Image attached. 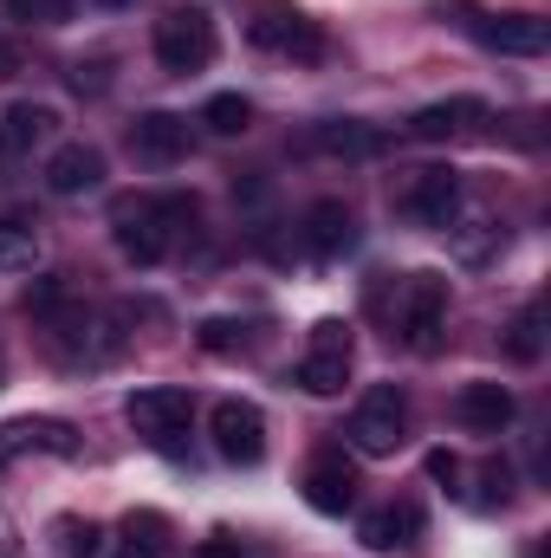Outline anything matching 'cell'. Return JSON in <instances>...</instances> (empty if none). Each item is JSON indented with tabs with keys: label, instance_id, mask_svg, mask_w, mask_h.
I'll return each instance as SVG.
<instances>
[{
	"label": "cell",
	"instance_id": "22",
	"mask_svg": "<svg viewBox=\"0 0 551 558\" xmlns=\"http://www.w3.org/2000/svg\"><path fill=\"white\" fill-rule=\"evenodd\" d=\"M162 553H169V520L162 513H124L118 558H162Z\"/></svg>",
	"mask_w": 551,
	"mask_h": 558
},
{
	"label": "cell",
	"instance_id": "25",
	"mask_svg": "<svg viewBox=\"0 0 551 558\" xmlns=\"http://www.w3.org/2000/svg\"><path fill=\"white\" fill-rule=\"evenodd\" d=\"M52 539H59V558H105V526L98 520H59Z\"/></svg>",
	"mask_w": 551,
	"mask_h": 558
},
{
	"label": "cell",
	"instance_id": "15",
	"mask_svg": "<svg viewBox=\"0 0 551 558\" xmlns=\"http://www.w3.org/2000/svg\"><path fill=\"white\" fill-rule=\"evenodd\" d=\"M98 182H105V156L91 143H59L52 149V162H46V189L52 195H85Z\"/></svg>",
	"mask_w": 551,
	"mask_h": 558
},
{
	"label": "cell",
	"instance_id": "31",
	"mask_svg": "<svg viewBox=\"0 0 551 558\" xmlns=\"http://www.w3.org/2000/svg\"><path fill=\"white\" fill-rule=\"evenodd\" d=\"M188 558H247V546H241V539H228V533H215V539H201Z\"/></svg>",
	"mask_w": 551,
	"mask_h": 558
},
{
	"label": "cell",
	"instance_id": "19",
	"mask_svg": "<svg viewBox=\"0 0 551 558\" xmlns=\"http://www.w3.org/2000/svg\"><path fill=\"white\" fill-rule=\"evenodd\" d=\"M305 143H311L318 156H377V149H383V137H377L370 124H357V118H331V124H318Z\"/></svg>",
	"mask_w": 551,
	"mask_h": 558
},
{
	"label": "cell",
	"instance_id": "7",
	"mask_svg": "<svg viewBox=\"0 0 551 558\" xmlns=\"http://www.w3.org/2000/svg\"><path fill=\"white\" fill-rule=\"evenodd\" d=\"M124 416H131V428L149 435L162 454H182V435H188L195 403H188V390H137V397L124 403Z\"/></svg>",
	"mask_w": 551,
	"mask_h": 558
},
{
	"label": "cell",
	"instance_id": "10",
	"mask_svg": "<svg viewBox=\"0 0 551 558\" xmlns=\"http://www.w3.org/2000/svg\"><path fill=\"white\" fill-rule=\"evenodd\" d=\"M20 454H78V435H72V422H59V416L0 422V468L20 461Z\"/></svg>",
	"mask_w": 551,
	"mask_h": 558
},
{
	"label": "cell",
	"instance_id": "8",
	"mask_svg": "<svg viewBox=\"0 0 551 558\" xmlns=\"http://www.w3.org/2000/svg\"><path fill=\"white\" fill-rule=\"evenodd\" d=\"M474 26V39L487 46V52H506V59H539L551 46V26L539 13H480V20H467Z\"/></svg>",
	"mask_w": 551,
	"mask_h": 558
},
{
	"label": "cell",
	"instance_id": "14",
	"mask_svg": "<svg viewBox=\"0 0 551 558\" xmlns=\"http://www.w3.org/2000/svg\"><path fill=\"white\" fill-rule=\"evenodd\" d=\"M298 234H305V247L318 254V260H331V254H344L351 241H357V215L344 208V202H311L305 208V221H298Z\"/></svg>",
	"mask_w": 551,
	"mask_h": 558
},
{
	"label": "cell",
	"instance_id": "21",
	"mask_svg": "<svg viewBox=\"0 0 551 558\" xmlns=\"http://www.w3.org/2000/svg\"><path fill=\"white\" fill-rule=\"evenodd\" d=\"M344 384H351V351H305V364H298L305 397H338Z\"/></svg>",
	"mask_w": 551,
	"mask_h": 558
},
{
	"label": "cell",
	"instance_id": "17",
	"mask_svg": "<svg viewBox=\"0 0 551 558\" xmlns=\"http://www.w3.org/2000/svg\"><path fill=\"white\" fill-rule=\"evenodd\" d=\"M415 533H421V507H415V500L377 507V513H364V526H357V539H364L370 553H403V546H415Z\"/></svg>",
	"mask_w": 551,
	"mask_h": 558
},
{
	"label": "cell",
	"instance_id": "32",
	"mask_svg": "<svg viewBox=\"0 0 551 558\" xmlns=\"http://www.w3.org/2000/svg\"><path fill=\"white\" fill-rule=\"evenodd\" d=\"M234 331H241V325H228V318H208V325H201V344H208V351H234Z\"/></svg>",
	"mask_w": 551,
	"mask_h": 558
},
{
	"label": "cell",
	"instance_id": "30",
	"mask_svg": "<svg viewBox=\"0 0 551 558\" xmlns=\"http://www.w3.org/2000/svg\"><path fill=\"white\" fill-rule=\"evenodd\" d=\"M480 481H487V494H480L487 507H500V500L513 494V468H506V461H487V474H480Z\"/></svg>",
	"mask_w": 551,
	"mask_h": 558
},
{
	"label": "cell",
	"instance_id": "2",
	"mask_svg": "<svg viewBox=\"0 0 551 558\" xmlns=\"http://www.w3.org/2000/svg\"><path fill=\"white\" fill-rule=\"evenodd\" d=\"M247 39L260 52H279V59H325V26L311 13H298L292 0H260L254 20H247Z\"/></svg>",
	"mask_w": 551,
	"mask_h": 558
},
{
	"label": "cell",
	"instance_id": "34",
	"mask_svg": "<svg viewBox=\"0 0 551 558\" xmlns=\"http://www.w3.org/2000/svg\"><path fill=\"white\" fill-rule=\"evenodd\" d=\"M13 72H20V52H13V39L0 33V78H13Z\"/></svg>",
	"mask_w": 551,
	"mask_h": 558
},
{
	"label": "cell",
	"instance_id": "27",
	"mask_svg": "<svg viewBox=\"0 0 551 558\" xmlns=\"http://www.w3.org/2000/svg\"><path fill=\"white\" fill-rule=\"evenodd\" d=\"M513 357H539V305H526L519 318H513Z\"/></svg>",
	"mask_w": 551,
	"mask_h": 558
},
{
	"label": "cell",
	"instance_id": "11",
	"mask_svg": "<svg viewBox=\"0 0 551 558\" xmlns=\"http://www.w3.org/2000/svg\"><path fill=\"white\" fill-rule=\"evenodd\" d=\"M188 143H195V131L175 111H149V118L131 124V149H137V162H149V169H175L188 156Z\"/></svg>",
	"mask_w": 551,
	"mask_h": 558
},
{
	"label": "cell",
	"instance_id": "35",
	"mask_svg": "<svg viewBox=\"0 0 551 558\" xmlns=\"http://www.w3.org/2000/svg\"><path fill=\"white\" fill-rule=\"evenodd\" d=\"M98 7H111V13H118V7H137V0H98Z\"/></svg>",
	"mask_w": 551,
	"mask_h": 558
},
{
	"label": "cell",
	"instance_id": "3",
	"mask_svg": "<svg viewBox=\"0 0 551 558\" xmlns=\"http://www.w3.org/2000/svg\"><path fill=\"white\" fill-rule=\"evenodd\" d=\"M448 325V279L441 274H409L396 286V338L409 351H434Z\"/></svg>",
	"mask_w": 551,
	"mask_h": 558
},
{
	"label": "cell",
	"instance_id": "5",
	"mask_svg": "<svg viewBox=\"0 0 551 558\" xmlns=\"http://www.w3.org/2000/svg\"><path fill=\"white\" fill-rule=\"evenodd\" d=\"M208 435H215V454L234 461V468H254L267 454V416L254 403H241V397H221L208 410Z\"/></svg>",
	"mask_w": 551,
	"mask_h": 558
},
{
	"label": "cell",
	"instance_id": "12",
	"mask_svg": "<svg viewBox=\"0 0 551 558\" xmlns=\"http://www.w3.org/2000/svg\"><path fill=\"white\" fill-rule=\"evenodd\" d=\"M357 487H364V481H357V468H351L338 448L305 468V500H311L318 513H351V507H357Z\"/></svg>",
	"mask_w": 551,
	"mask_h": 558
},
{
	"label": "cell",
	"instance_id": "13",
	"mask_svg": "<svg viewBox=\"0 0 551 558\" xmlns=\"http://www.w3.org/2000/svg\"><path fill=\"white\" fill-rule=\"evenodd\" d=\"M487 124V105L480 98H441V105H421L409 118V137L415 143H448V137H467Z\"/></svg>",
	"mask_w": 551,
	"mask_h": 558
},
{
	"label": "cell",
	"instance_id": "33",
	"mask_svg": "<svg viewBox=\"0 0 551 558\" xmlns=\"http://www.w3.org/2000/svg\"><path fill=\"white\" fill-rule=\"evenodd\" d=\"M428 474H434V481H448V487H454V481H461V461H454V454H448V448H434V454H428Z\"/></svg>",
	"mask_w": 551,
	"mask_h": 558
},
{
	"label": "cell",
	"instance_id": "26",
	"mask_svg": "<svg viewBox=\"0 0 551 558\" xmlns=\"http://www.w3.org/2000/svg\"><path fill=\"white\" fill-rule=\"evenodd\" d=\"M7 13L26 20V26H65L72 20V0H7Z\"/></svg>",
	"mask_w": 551,
	"mask_h": 558
},
{
	"label": "cell",
	"instance_id": "29",
	"mask_svg": "<svg viewBox=\"0 0 551 558\" xmlns=\"http://www.w3.org/2000/svg\"><path fill=\"white\" fill-rule=\"evenodd\" d=\"M311 351H351V325H338V318L311 325Z\"/></svg>",
	"mask_w": 551,
	"mask_h": 558
},
{
	"label": "cell",
	"instance_id": "23",
	"mask_svg": "<svg viewBox=\"0 0 551 558\" xmlns=\"http://www.w3.org/2000/svg\"><path fill=\"white\" fill-rule=\"evenodd\" d=\"M33 260H39L33 221H0V274H33Z\"/></svg>",
	"mask_w": 551,
	"mask_h": 558
},
{
	"label": "cell",
	"instance_id": "6",
	"mask_svg": "<svg viewBox=\"0 0 551 558\" xmlns=\"http://www.w3.org/2000/svg\"><path fill=\"white\" fill-rule=\"evenodd\" d=\"M396 215H409L415 228H448L461 215V175L454 169H409V182L396 189Z\"/></svg>",
	"mask_w": 551,
	"mask_h": 558
},
{
	"label": "cell",
	"instance_id": "4",
	"mask_svg": "<svg viewBox=\"0 0 551 558\" xmlns=\"http://www.w3.org/2000/svg\"><path fill=\"white\" fill-rule=\"evenodd\" d=\"M403 441H409V397L396 384H377L351 416V448L357 454H396Z\"/></svg>",
	"mask_w": 551,
	"mask_h": 558
},
{
	"label": "cell",
	"instance_id": "28",
	"mask_svg": "<svg viewBox=\"0 0 551 558\" xmlns=\"http://www.w3.org/2000/svg\"><path fill=\"white\" fill-rule=\"evenodd\" d=\"M72 85H78V92H105V85H111V59H91V65L78 59V65H72Z\"/></svg>",
	"mask_w": 551,
	"mask_h": 558
},
{
	"label": "cell",
	"instance_id": "18",
	"mask_svg": "<svg viewBox=\"0 0 551 558\" xmlns=\"http://www.w3.org/2000/svg\"><path fill=\"white\" fill-rule=\"evenodd\" d=\"M448 234H454V260H461V267H487V260L500 254V241H506L493 215H454Z\"/></svg>",
	"mask_w": 551,
	"mask_h": 558
},
{
	"label": "cell",
	"instance_id": "16",
	"mask_svg": "<svg viewBox=\"0 0 551 558\" xmlns=\"http://www.w3.org/2000/svg\"><path fill=\"white\" fill-rule=\"evenodd\" d=\"M513 390L506 384H467L461 397H454V416H461V428H474V435H500L506 422H513Z\"/></svg>",
	"mask_w": 551,
	"mask_h": 558
},
{
	"label": "cell",
	"instance_id": "1",
	"mask_svg": "<svg viewBox=\"0 0 551 558\" xmlns=\"http://www.w3.org/2000/svg\"><path fill=\"white\" fill-rule=\"evenodd\" d=\"M156 65L162 72H201V65H215V52H221V33H215V13L208 7H169L162 20H156Z\"/></svg>",
	"mask_w": 551,
	"mask_h": 558
},
{
	"label": "cell",
	"instance_id": "20",
	"mask_svg": "<svg viewBox=\"0 0 551 558\" xmlns=\"http://www.w3.org/2000/svg\"><path fill=\"white\" fill-rule=\"evenodd\" d=\"M52 131H59V111H52V105H13V111H7V124H0V137H7L13 156L39 149Z\"/></svg>",
	"mask_w": 551,
	"mask_h": 558
},
{
	"label": "cell",
	"instance_id": "9",
	"mask_svg": "<svg viewBox=\"0 0 551 558\" xmlns=\"http://www.w3.org/2000/svg\"><path fill=\"white\" fill-rule=\"evenodd\" d=\"M118 247H124V260H137V267H156L162 254H169V221H162V208L156 202H118Z\"/></svg>",
	"mask_w": 551,
	"mask_h": 558
},
{
	"label": "cell",
	"instance_id": "24",
	"mask_svg": "<svg viewBox=\"0 0 551 558\" xmlns=\"http://www.w3.org/2000/svg\"><path fill=\"white\" fill-rule=\"evenodd\" d=\"M201 124H208L215 137H241V131L254 124V105H247L241 92H221V98H208V105H201Z\"/></svg>",
	"mask_w": 551,
	"mask_h": 558
}]
</instances>
